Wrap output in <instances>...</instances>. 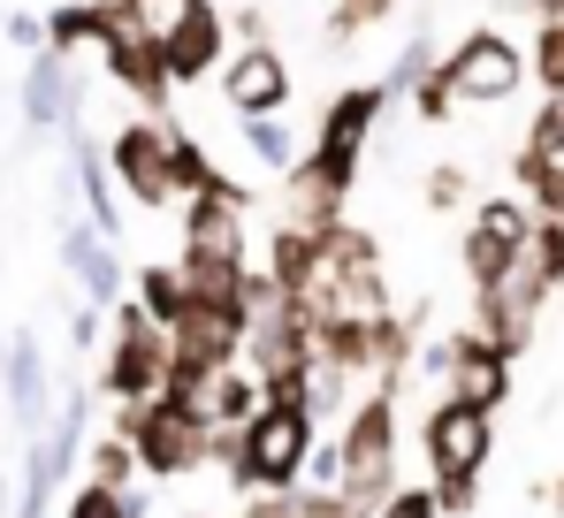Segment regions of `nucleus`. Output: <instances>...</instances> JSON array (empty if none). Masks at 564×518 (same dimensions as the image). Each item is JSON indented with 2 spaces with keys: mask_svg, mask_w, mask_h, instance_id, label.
<instances>
[{
  "mask_svg": "<svg viewBox=\"0 0 564 518\" xmlns=\"http://www.w3.org/2000/svg\"><path fill=\"white\" fill-rule=\"evenodd\" d=\"M62 518H130V504L107 496V488H77V496L62 504Z\"/></svg>",
  "mask_w": 564,
  "mask_h": 518,
  "instance_id": "36",
  "label": "nucleus"
},
{
  "mask_svg": "<svg viewBox=\"0 0 564 518\" xmlns=\"http://www.w3.org/2000/svg\"><path fill=\"white\" fill-rule=\"evenodd\" d=\"M435 488V511L443 518H473L480 511V481H427Z\"/></svg>",
  "mask_w": 564,
  "mask_h": 518,
  "instance_id": "34",
  "label": "nucleus"
},
{
  "mask_svg": "<svg viewBox=\"0 0 564 518\" xmlns=\"http://www.w3.org/2000/svg\"><path fill=\"white\" fill-rule=\"evenodd\" d=\"M0 381H8V420L31 442V434L46 428V412H54V374H46V350H39L31 328H15L0 344Z\"/></svg>",
  "mask_w": 564,
  "mask_h": 518,
  "instance_id": "18",
  "label": "nucleus"
},
{
  "mask_svg": "<svg viewBox=\"0 0 564 518\" xmlns=\"http://www.w3.org/2000/svg\"><path fill=\"white\" fill-rule=\"evenodd\" d=\"M85 442H93V374H62L54 381V412L31 434L23 473H15V518H54L62 481L85 465Z\"/></svg>",
  "mask_w": 564,
  "mask_h": 518,
  "instance_id": "2",
  "label": "nucleus"
},
{
  "mask_svg": "<svg viewBox=\"0 0 564 518\" xmlns=\"http://www.w3.org/2000/svg\"><path fill=\"white\" fill-rule=\"evenodd\" d=\"M404 107H412L420 122H451V115H458V99H451V85H443V62H435V69L420 77V85L404 91Z\"/></svg>",
  "mask_w": 564,
  "mask_h": 518,
  "instance_id": "32",
  "label": "nucleus"
},
{
  "mask_svg": "<svg viewBox=\"0 0 564 518\" xmlns=\"http://www.w3.org/2000/svg\"><path fill=\"white\" fill-rule=\"evenodd\" d=\"M0 518H8V488H0Z\"/></svg>",
  "mask_w": 564,
  "mask_h": 518,
  "instance_id": "44",
  "label": "nucleus"
},
{
  "mask_svg": "<svg viewBox=\"0 0 564 518\" xmlns=\"http://www.w3.org/2000/svg\"><path fill=\"white\" fill-rule=\"evenodd\" d=\"M69 175H77V206H85V222L115 245V237H122V222H130V206H122L115 175H107V161H99V138L69 130Z\"/></svg>",
  "mask_w": 564,
  "mask_h": 518,
  "instance_id": "20",
  "label": "nucleus"
},
{
  "mask_svg": "<svg viewBox=\"0 0 564 518\" xmlns=\"http://www.w3.org/2000/svg\"><path fill=\"white\" fill-rule=\"evenodd\" d=\"M466 198H473V175L458 169V161H443V169H427V206H435V214H458Z\"/></svg>",
  "mask_w": 564,
  "mask_h": 518,
  "instance_id": "33",
  "label": "nucleus"
},
{
  "mask_svg": "<svg viewBox=\"0 0 564 518\" xmlns=\"http://www.w3.org/2000/svg\"><path fill=\"white\" fill-rule=\"evenodd\" d=\"M93 54L145 115H169V62H161V15L153 0H93Z\"/></svg>",
  "mask_w": 564,
  "mask_h": 518,
  "instance_id": "3",
  "label": "nucleus"
},
{
  "mask_svg": "<svg viewBox=\"0 0 564 518\" xmlns=\"http://www.w3.org/2000/svg\"><path fill=\"white\" fill-rule=\"evenodd\" d=\"M107 434L130 442L138 481H191L206 473V412L184 397H145V404H115Z\"/></svg>",
  "mask_w": 564,
  "mask_h": 518,
  "instance_id": "4",
  "label": "nucleus"
},
{
  "mask_svg": "<svg viewBox=\"0 0 564 518\" xmlns=\"http://www.w3.org/2000/svg\"><path fill=\"white\" fill-rule=\"evenodd\" d=\"M542 496H550V511L564 518V473H557V481H550V488H542Z\"/></svg>",
  "mask_w": 564,
  "mask_h": 518,
  "instance_id": "42",
  "label": "nucleus"
},
{
  "mask_svg": "<svg viewBox=\"0 0 564 518\" xmlns=\"http://www.w3.org/2000/svg\"><path fill=\"white\" fill-rule=\"evenodd\" d=\"M443 85H451L458 107H503L511 91L527 85V54H519L496 23H480V31H466V39L443 54Z\"/></svg>",
  "mask_w": 564,
  "mask_h": 518,
  "instance_id": "12",
  "label": "nucleus"
},
{
  "mask_svg": "<svg viewBox=\"0 0 564 518\" xmlns=\"http://www.w3.org/2000/svg\"><path fill=\"white\" fill-rule=\"evenodd\" d=\"M161 62H169V85H206L229 62V15H221V0H169V15H161Z\"/></svg>",
  "mask_w": 564,
  "mask_h": 518,
  "instance_id": "14",
  "label": "nucleus"
},
{
  "mask_svg": "<svg viewBox=\"0 0 564 518\" xmlns=\"http://www.w3.org/2000/svg\"><path fill=\"white\" fill-rule=\"evenodd\" d=\"M198 412H206V428H245V420L260 412V381H252L245 366H221V374L206 381Z\"/></svg>",
  "mask_w": 564,
  "mask_h": 518,
  "instance_id": "23",
  "label": "nucleus"
},
{
  "mask_svg": "<svg viewBox=\"0 0 564 518\" xmlns=\"http://www.w3.org/2000/svg\"><path fill=\"white\" fill-rule=\"evenodd\" d=\"M99 336H107V313H99V305H69V344L99 350Z\"/></svg>",
  "mask_w": 564,
  "mask_h": 518,
  "instance_id": "38",
  "label": "nucleus"
},
{
  "mask_svg": "<svg viewBox=\"0 0 564 518\" xmlns=\"http://www.w3.org/2000/svg\"><path fill=\"white\" fill-rule=\"evenodd\" d=\"M161 381H169V328H153L138 313V298L122 290L107 305V336H99V358H93V397L145 404V397H161Z\"/></svg>",
  "mask_w": 564,
  "mask_h": 518,
  "instance_id": "5",
  "label": "nucleus"
},
{
  "mask_svg": "<svg viewBox=\"0 0 564 518\" xmlns=\"http://www.w3.org/2000/svg\"><path fill=\"white\" fill-rule=\"evenodd\" d=\"M62 267H69V282L85 290V305H99V313L122 298V252L99 237L93 222H69V229H62Z\"/></svg>",
  "mask_w": 564,
  "mask_h": 518,
  "instance_id": "19",
  "label": "nucleus"
},
{
  "mask_svg": "<svg viewBox=\"0 0 564 518\" xmlns=\"http://www.w3.org/2000/svg\"><path fill=\"white\" fill-rule=\"evenodd\" d=\"M420 457H427V481H480V465L496 457V412L435 397L420 412Z\"/></svg>",
  "mask_w": 564,
  "mask_h": 518,
  "instance_id": "11",
  "label": "nucleus"
},
{
  "mask_svg": "<svg viewBox=\"0 0 564 518\" xmlns=\"http://www.w3.org/2000/svg\"><path fill=\"white\" fill-rule=\"evenodd\" d=\"M214 77H221V99H229V115H237V122H252V115H282V107H290V62H282L275 39L237 46Z\"/></svg>",
  "mask_w": 564,
  "mask_h": 518,
  "instance_id": "16",
  "label": "nucleus"
},
{
  "mask_svg": "<svg viewBox=\"0 0 564 518\" xmlns=\"http://www.w3.org/2000/svg\"><path fill=\"white\" fill-rule=\"evenodd\" d=\"M313 412L305 404H260L245 434H237V473L229 488L237 496H260V488H297L305 481V457H313Z\"/></svg>",
  "mask_w": 564,
  "mask_h": 518,
  "instance_id": "6",
  "label": "nucleus"
},
{
  "mask_svg": "<svg viewBox=\"0 0 564 518\" xmlns=\"http://www.w3.org/2000/svg\"><path fill=\"white\" fill-rule=\"evenodd\" d=\"M176 518H221V511H176Z\"/></svg>",
  "mask_w": 564,
  "mask_h": 518,
  "instance_id": "43",
  "label": "nucleus"
},
{
  "mask_svg": "<svg viewBox=\"0 0 564 518\" xmlns=\"http://www.w3.org/2000/svg\"><path fill=\"white\" fill-rule=\"evenodd\" d=\"M404 488V428H397V389L367 381V397H351V412L336 420V496L359 518H375Z\"/></svg>",
  "mask_w": 564,
  "mask_h": 518,
  "instance_id": "1",
  "label": "nucleus"
},
{
  "mask_svg": "<svg viewBox=\"0 0 564 518\" xmlns=\"http://www.w3.org/2000/svg\"><path fill=\"white\" fill-rule=\"evenodd\" d=\"M519 267H527L542 290H564V214H550V222H534V229H527Z\"/></svg>",
  "mask_w": 564,
  "mask_h": 518,
  "instance_id": "27",
  "label": "nucleus"
},
{
  "mask_svg": "<svg viewBox=\"0 0 564 518\" xmlns=\"http://www.w3.org/2000/svg\"><path fill=\"white\" fill-rule=\"evenodd\" d=\"M169 115H138V122H115L107 138H99V161L115 175V191H122V206H138V214H161V206H176V153H169Z\"/></svg>",
  "mask_w": 564,
  "mask_h": 518,
  "instance_id": "7",
  "label": "nucleus"
},
{
  "mask_svg": "<svg viewBox=\"0 0 564 518\" xmlns=\"http://www.w3.org/2000/svg\"><path fill=\"white\" fill-rule=\"evenodd\" d=\"M375 518H443V511H435V488H397Z\"/></svg>",
  "mask_w": 564,
  "mask_h": 518,
  "instance_id": "37",
  "label": "nucleus"
},
{
  "mask_svg": "<svg viewBox=\"0 0 564 518\" xmlns=\"http://www.w3.org/2000/svg\"><path fill=\"white\" fill-rule=\"evenodd\" d=\"M389 8H397V0H336V8H328V39L344 46V39H359V31H375L381 15H389Z\"/></svg>",
  "mask_w": 564,
  "mask_h": 518,
  "instance_id": "31",
  "label": "nucleus"
},
{
  "mask_svg": "<svg viewBox=\"0 0 564 518\" xmlns=\"http://www.w3.org/2000/svg\"><path fill=\"white\" fill-rule=\"evenodd\" d=\"M381 115H389V91H381V85H344L328 107H321V130H313L305 169L351 191L359 169H367V145H375V122H381Z\"/></svg>",
  "mask_w": 564,
  "mask_h": 518,
  "instance_id": "10",
  "label": "nucleus"
},
{
  "mask_svg": "<svg viewBox=\"0 0 564 518\" xmlns=\"http://www.w3.org/2000/svg\"><path fill=\"white\" fill-rule=\"evenodd\" d=\"M169 153H176V206H184V198H237V191H245L237 175L214 169V153H206L191 130H169Z\"/></svg>",
  "mask_w": 564,
  "mask_h": 518,
  "instance_id": "21",
  "label": "nucleus"
},
{
  "mask_svg": "<svg viewBox=\"0 0 564 518\" xmlns=\"http://www.w3.org/2000/svg\"><path fill=\"white\" fill-rule=\"evenodd\" d=\"M130 298H138V313H145L153 328H176V321H184V305H191L176 259H145V267L130 274Z\"/></svg>",
  "mask_w": 564,
  "mask_h": 518,
  "instance_id": "22",
  "label": "nucleus"
},
{
  "mask_svg": "<svg viewBox=\"0 0 564 518\" xmlns=\"http://www.w3.org/2000/svg\"><path fill=\"white\" fill-rule=\"evenodd\" d=\"M519 161H534V169L564 175V99H542V107H534V122H527V145H519Z\"/></svg>",
  "mask_w": 564,
  "mask_h": 518,
  "instance_id": "28",
  "label": "nucleus"
},
{
  "mask_svg": "<svg viewBox=\"0 0 564 518\" xmlns=\"http://www.w3.org/2000/svg\"><path fill=\"white\" fill-rule=\"evenodd\" d=\"M527 229H534V214L511 198V191H496V198H473V222H466V245H458V267H466L473 290H496L519 252H527Z\"/></svg>",
  "mask_w": 564,
  "mask_h": 518,
  "instance_id": "13",
  "label": "nucleus"
},
{
  "mask_svg": "<svg viewBox=\"0 0 564 518\" xmlns=\"http://www.w3.org/2000/svg\"><path fill=\"white\" fill-rule=\"evenodd\" d=\"M527 77L542 85V99H564V23H542L527 46Z\"/></svg>",
  "mask_w": 564,
  "mask_h": 518,
  "instance_id": "30",
  "label": "nucleus"
},
{
  "mask_svg": "<svg viewBox=\"0 0 564 518\" xmlns=\"http://www.w3.org/2000/svg\"><path fill=\"white\" fill-rule=\"evenodd\" d=\"M237 350H245V313H237V305H198V298H191L184 321L169 328V381H161V397L198 404L206 381H214L221 366H237Z\"/></svg>",
  "mask_w": 564,
  "mask_h": 518,
  "instance_id": "8",
  "label": "nucleus"
},
{
  "mask_svg": "<svg viewBox=\"0 0 564 518\" xmlns=\"http://www.w3.org/2000/svg\"><path fill=\"white\" fill-rule=\"evenodd\" d=\"M85 488H107V496L138 488V457H130V442H122V434H99V442H85Z\"/></svg>",
  "mask_w": 564,
  "mask_h": 518,
  "instance_id": "25",
  "label": "nucleus"
},
{
  "mask_svg": "<svg viewBox=\"0 0 564 518\" xmlns=\"http://www.w3.org/2000/svg\"><path fill=\"white\" fill-rule=\"evenodd\" d=\"M8 46H23V54H39V46H46V23H39L31 8H15V15H8Z\"/></svg>",
  "mask_w": 564,
  "mask_h": 518,
  "instance_id": "39",
  "label": "nucleus"
},
{
  "mask_svg": "<svg viewBox=\"0 0 564 518\" xmlns=\"http://www.w3.org/2000/svg\"><path fill=\"white\" fill-rule=\"evenodd\" d=\"M15 107H23V130L31 138H54V130H77V69L62 54H31L23 62V85H15Z\"/></svg>",
  "mask_w": 564,
  "mask_h": 518,
  "instance_id": "17",
  "label": "nucleus"
},
{
  "mask_svg": "<svg viewBox=\"0 0 564 518\" xmlns=\"http://www.w3.org/2000/svg\"><path fill=\"white\" fill-rule=\"evenodd\" d=\"M39 23H46V54H62V62H77L93 46V0H54Z\"/></svg>",
  "mask_w": 564,
  "mask_h": 518,
  "instance_id": "26",
  "label": "nucleus"
},
{
  "mask_svg": "<svg viewBox=\"0 0 564 518\" xmlns=\"http://www.w3.org/2000/svg\"><path fill=\"white\" fill-rule=\"evenodd\" d=\"M229 31H237L245 46H260V39H268V15H260V8H237V15H229Z\"/></svg>",
  "mask_w": 564,
  "mask_h": 518,
  "instance_id": "40",
  "label": "nucleus"
},
{
  "mask_svg": "<svg viewBox=\"0 0 564 518\" xmlns=\"http://www.w3.org/2000/svg\"><path fill=\"white\" fill-rule=\"evenodd\" d=\"M435 62H443V54H435V39H427V31H412V39H404V54L389 62V77H375V85L389 91V107H397V99H404V91L420 85V77H427Z\"/></svg>",
  "mask_w": 564,
  "mask_h": 518,
  "instance_id": "29",
  "label": "nucleus"
},
{
  "mask_svg": "<svg viewBox=\"0 0 564 518\" xmlns=\"http://www.w3.org/2000/svg\"><path fill=\"white\" fill-rule=\"evenodd\" d=\"M237 518H297V488H260V496H237Z\"/></svg>",
  "mask_w": 564,
  "mask_h": 518,
  "instance_id": "35",
  "label": "nucleus"
},
{
  "mask_svg": "<svg viewBox=\"0 0 564 518\" xmlns=\"http://www.w3.org/2000/svg\"><path fill=\"white\" fill-rule=\"evenodd\" d=\"M412 374H427L443 397H458V404H473V412H503V404H511V358H503L496 344H480L473 328L420 336Z\"/></svg>",
  "mask_w": 564,
  "mask_h": 518,
  "instance_id": "9",
  "label": "nucleus"
},
{
  "mask_svg": "<svg viewBox=\"0 0 564 518\" xmlns=\"http://www.w3.org/2000/svg\"><path fill=\"white\" fill-rule=\"evenodd\" d=\"M237 138L252 145V161H260V169H275V175H290V169H297V153H305V145H297V130H290L282 115H252V122H237Z\"/></svg>",
  "mask_w": 564,
  "mask_h": 518,
  "instance_id": "24",
  "label": "nucleus"
},
{
  "mask_svg": "<svg viewBox=\"0 0 564 518\" xmlns=\"http://www.w3.org/2000/svg\"><path fill=\"white\" fill-rule=\"evenodd\" d=\"M527 8H534L542 23H564V0H527Z\"/></svg>",
  "mask_w": 564,
  "mask_h": 518,
  "instance_id": "41",
  "label": "nucleus"
},
{
  "mask_svg": "<svg viewBox=\"0 0 564 518\" xmlns=\"http://www.w3.org/2000/svg\"><path fill=\"white\" fill-rule=\"evenodd\" d=\"M542 305H550V290H542L527 267H511L496 290H473V321H466V328L519 366V358H527V344H534V328H542Z\"/></svg>",
  "mask_w": 564,
  "mask_h": 518,
  "instance_id": "15",
  "label": "nucleus"
}]
</instances>
